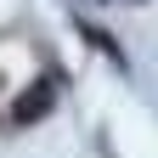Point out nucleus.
<instances>
[{
	"label": "nucleus",
	"mask_w": 158,
	"mask_h": 158,
	"mask_svg": "<svg viewBox=\"0 0 158 158\" xmlns=\"http://www.w3.org/2000/svg\"><path fill=\"white\" fill-rule=\"evenodd\" d=\"M56 102V79H34V85L17 96V107H11V124H40V118L51 113Z\"/></svg>",
	"instance_id": "f257e3e1"
}]
</instances>
